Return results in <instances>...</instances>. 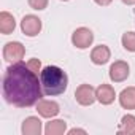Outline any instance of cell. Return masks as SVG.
Masks as SVG:
<instances>
[{"mask_svg": "<svg viewBox=\"0 0 135 135\" xmlns=\"http://www.w3.org/2000/svg\"><path fill=\"white\" fill-rule=\"evenodd\" d=\"M121 2L126 5H135V0H121Z\"/></svg>", "mask_w": 135, "mask_h": 135, "instance_id": "44dd1931", "label": "cell"}, {"mask_svg": "<svg viewBox=\"0 0 135 135\" xmlns=\"http://www.w3.org/2000/svg\"><path fill=\"white\" fill-rule=\"evenodd\" d=\"M95 95H97V100L102 105H111L116 99V92H114L111 84H100L95 89Z\"/></svg>", "mask_w": 135, "mask_h": 135, "instance_id": "30bf717a", "label": "cell"}, {"mask_svg": "<svg viewBox=\"0 0 135 135\" xmlns=\"http://www.w3.org/2000/svg\"><path fill=\"white\" fill-rule=\"evenodd\" d=\"M75 99L80 105L83 107H89L92 105L95 100H97V95H95V89L91 86V84H80L75 91Z\"/></svg>", "mask_w": 135, "mask_h": 135, "instance_id": "52a82bcc", "label": "cell"}, {"mask_svg": "<svg viewBox=\"0 0 135 135\" xmlns=\"http://www.w3.org/2000/svg\"><path fill=\"white\" fill-rule=\"evenodd\" d=\"M94 2H95L97 5H100V7H108L113 0H94Z\"/></svg>", "mask_w": 135, "mask_h": 135, "instance_id": "ffe728a7", "label": "cell"}, {"mask_svg": "<svg viewBox=\"0 0 135 135\" xmlns=\"http://www.w3.org/2000/svg\"><path fill=\"white\" fill-rule=\"evenodd\" d=\"M21 30L27 37H37L41 32V19L35 15H26L21 21Z\"/></svg>", "mask_w": 135, "mask_h": 135, "instance_id": "8992f818", "label": "cell"}, {"mask_svg": "<svg viewBox=\"0 0 135 135\" xmlns=\"http://www.w3.org/2000/svg\"><path fill=\"white\" fill-rule=\"evenodd\" d=\"M15 29H16L15 16L8 11H2L0 13V32L3 35H10L15 32Z\"/></svg>", "mask_w": 135, "mask_h": 135, "instance_id": "4fadbf2b", "label": "cell"}, {"mask_svg": "<svg viewBox=\"0 0 135 135\" xmlns=\"http://www.w3.org/2000/svg\"><path fill=\"white\" fill-rule=\"evenodd\" d=\"M119 103L124 110H135V88H126L119 94Z\"/></svg>", "mask_w": 135, "mask_h": 135, "instance_id": "7c38bea8", "label": "cell"}, {"mask_svg": "<svg viewBox=\"0 0 135 135\" xmlns=\"http://www.w3.org/2000/svg\"><path fill=\"white\" fill-rule=\"evenodd\" d=\"M65 130H67V122L64 119L49 121V122H46V127H45L46 135H62V133H65Z\"/></svg>", "mask_w": 135, "mask_h": 135, "instance_id": "5bb4252c", "label": "cell"}, {"mask_svg": "<svg viewBox=\"0 0 135 135\" xmlns=\"http://www.w3.org/2000/svg\"><path fill=\"white\" fill-rule=\"evenodd\" d=\"M75 133H83V135H86V130H84V129H76V127L69 130V135H75Z\"/></svg>", "mask_w": 135, "mask_h": 135, "instance_id": "d6986e66", "label": "cell"}, {"mask_svg": "<svg viewBox=\"0 0 135 135\" xmlns=\"http://www.w3.org/2000/svg\"><path fill=\"white\" fill-rule=\"evenodd\" d=\"M111 57V51L107 45H99L91 51V60L95 65H105Z\"/></svg>", "mask_w": 135, "mask_h": 135, "instance_id": "9c48e42d", "label": "cell"}, {"mask_svg": "<svg viewBox=\"0 0 135 135\" xmlns=\"http://www.w3.org/2000/svg\"><path fill=\"white\" fill-rule=\"evenodd\" d=\"M41 121L40 118L37 116H29L24 119L22 122V127H21V132L22 135H40L41 133Z\"/></svg>", "mask_w": 135, "mask_h": 135, "instance_id": "8fae6325", "label": "cell"}, {"mask_svg": "<svg viewBox=\"0 0 135 135\" xmlns=\"http://www.w3.org/2000/svg\"><path fill=\"white\" fill-rule=\"evenodd\" d=\"M37 111H38V114H40L41 118L51 119V118H54V116L59 114L60 107H59V103L54 102V100H43V99H41V100L37 103Z\"/></svg>", "mask_w": 135, "mask_h": 135, "instance_id": "ba28073f", "label": "cell"}, {"mask_svg": "<svg viewBox=\"0 0 135 135\" xmlns=\"http://www.w3.org/2000/svg\"><path fill=\"white\" fill-rule=\"evenodd\" d=\"M108 75H110V80L113 83H122L129 78L130 75V67L127 62L124 60H116L110 65V70H108Z\"/></svg>", "mask_w": 135, "mask_h": 135, "instance_id": "5b68a950", "label": "cell"}, {"mask_svg": "<svg viewBox=\"0 0 135 135\" xmlns=\"http://www.w3.org/2000/svg\"><path fill=\"white\" fill-rule=\"evenodd\" d=\"M27 67H29L32 72H35L37 75H38V72H41V62H40V59H37V57L30 59V60L27 62Z\"/></svg>", "mask_w": 135, "mask_h": 135, "instance_id": "ac0fdd59", "label": "cell"}, {"mask_svg": "<svg viewBox=\"0 0 135 135\" xmlns=\"http://www.w3.org/2000/svg\"><path fill=\"white\" fill-rule=\"evenodd\" d=\"M27 2H29V7L37 11H41L48 7V0H27Z\"/></svg>", "mask_w": 135, "mask_h": 135, "instance_id": "e0dca14e", "label": "cell"}, {"mask_svg": "<svg viewBox=\"0 0 135 135\" xmlns=\"http://www.w3.org/2000/svg\"><path fill=\"white\" fill-rule=\"evenodd\" d=\"M94 41V33L91 29L88 27H78L73 33H72V43L75 48L78 49H86L92 45Z\"/></svg>", "mask_w": 135, "mask_h": 135, "instance_id": "277c9868", "label": "cell"}, {"mask_svg": "<svg viewBox=\"0 0 135 135\" xmlns=\"http://www.w3.org/2000/svg\"><path fill=\"white\" fill-rule=\"evenodd\" d=\"M121 43L126 51L135 52V32H126L121 38Z\"/></svg>", "mask_w": 135, "mask_h": 135, "instance_id": "2e32d148", "label": "cell"}, {"mask_svg": "<svg viewBox=\"0 0 135 135\" xmlns=\"http://www.w3.org/2000/svg\"><path fill=\"white\" fill-rule=\"evenodd\" d=\"M24 56H26V48L21 41H8L3 46V59L7 62H11V64L21 62Z\"/></svg>", "mask_w": 135, "mask_h": 135, "instance_id": "3957f363", "label": "cell"}, {"mask_svg": "<svg viewBox=\"0 0 135 135\" xmlns=\"http://www.w3.org/2000/svg\"><path fill=\"white\" fill-rule=\"evenodd\" d=\"M2 91L5 100L18 108L33 107L45 95L38 75L29 69L27 64L22 62L11 64L5 70L2 80Z\"/></svg>", "mask_w": 135, "mask_h": 135, "instance_id": "6da1fadb", "label": "cell"}, {"mask_svg": "<svg viewBox=\"0 0 135 135\" xmlns=\"http://www.w3.org/2000/svg\"><path fill=\"white\" fill-rule=\"evenodd\" d=\"M41 89L45 95H60L67 91L69 86V76L67 73L56 65H46L40 72Z\"/></svg>", "mask_w": 135, "mask_h": 135, "instance_id": "7a4b0ae2", "label": "cell"}, {"mask_svg": "<svg viewBox=\"0 0 135 135\" xmlns=\"http://www.w3.org/2000/svg\"><path fill=\"white\" fill-rule=\"evenodd\" d=\"M118 133H135V116L133 114H124L121 122H119V129Z\"/></svg>", "mask_w": 135, "mask_h": 135, "instance_id": "9a60e30c", "label": "cell"}, {"mask_svg": "<svg viewBox=\"0 0 135 135\" xmlns=\"http://www.w3.org/2000/svg\"><path fill=\"white\" fill-rule=\"evenodd\" d=\"M62 2H69V0H62Z\"/></svg>", "mask_w": 135, "mask_h": 135, "instance_id": "7402d4cb", "label": "cell"}]
</instances>
